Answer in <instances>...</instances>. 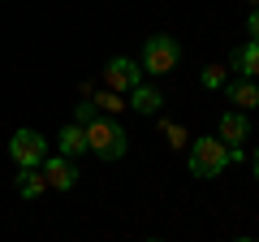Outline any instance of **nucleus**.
<instances>
[{
  "mask_svg": "<svg viewBox=\"0 0 259 242\" xmlns=\"http://www.w3.org/2000/svg\"><path fill=\"white\" fill-rule=\"evenodd\" d=\"M82 134H87V151H91V156H100V160H121V156H125V147H130V134L121 130L112 117L87 121Z\"/></svg>",
  "mask_w": 259,
  "mask_h": 242,
  "instance_id": "obj_1",
  "label": "nucleus"
},
{
  "mask_svg": "<svg viewBox=\"0 0 259 242\" xmlns=\"http://www.w3.org/2000/svg\"><path fill=\"white\" fill-rule=\"evenodd\" d=\"M186 169H190L194 177H221L225 169H229V147H225L216 134H203V139L190 143V156H186Z\"/></svg>",
  "mask_w": 259,
  "mask_h": 242,
  "instance_id": "obj_2",
  "label": "nucleus"
},
{
  "mask_svg": "<svg viewBox=\"0 0 259 242\" xmlns=\"http://www.w3.org/2000/svg\"><path fill=\"white\" fill-rule=\"evenodd\" d=\"M182 65V44H177L173 35H147V44H143V56H139V69L143 74H173V69Z\"/></svg>",
  "mask_w": 259,
  "mask_h": 242,
  "instance_id": "obj_3",
  "label": "nucleus"
},
{
  "mask_svg": "<svg viewBox=\"0 0 259 242\" xmlns=\"http://www.w3.org/2000/svg\"><path fill=\"white\" fill-rule=\"evenodd\" d=\"M9 160L18 169H44V160H48V139L39 130H13V139H9Z\"/></svg>",
  "mask_w": 259,
  "mask_h": 242,
  "instance_id": "obj_4",
  "label": "nucleus"
},
{
  "mask_svg": "<svg viewBox=\"0 0 259 242\" xmlns=\"http://www.w3.org/2000/svg\"><path fill=\"white\" fill-rule=\"evenodd\" d=\"M134 87H143L139 61H130V56H112L108 65H104V91L125 95V91H134Z\"/></svg>",
  "mask_w": 259,
  "mask_h": 242,
  "instance_id": "obj_5",
  "label": "nucleus"
},
{
  "mask_svg": "<svg viewBox=\"0 0 259 242\" xmlns=\"http://www.w3.org/2000/svg\"><path fill=\"white\" fill-rule=\"evenodd\" d=\"M44 182L48 190H74L78 186V165L65 156H48L44 160Z\"/></svg>",
  "mask_w": 259,
  "mask_h": 242,
  "instance_id": "obj_6",
  "label": "nucleus"
},
{
  "mask_svg": "<svg viewBox=\"0 0 259 242\" xmlns=\"http://www.w3.org/2000/svg\"><path fill=\"white\" fill-rule=\"evenodd\" d=\"M216 139H221L225 147H242V143L250 139V117H246V112H238V108L225 112V117H221V134H216Z\"/></svg>",
  "mask_w": 259,
  "mask_h": 242,
  "instance_id": "obj_7",
  "label": "nucleus"
},
{
  "mask_svg": "<svg viewBox=\"0 0 259 242\" xmlns=\"http://www.w3.org/2000/svg\"><path fill=\"white\" fill-rule=\"evenodd\" d=\"M225 95H229V104L238 112L259 108V83H250V78H233V83H225Z\"/></svg>",
  "mask_w": 259,
  "mask_h": 242,
  "instance_id": "obj_8",
  "label": "nucleus"
},
{
  "mask_svg": "<svg viewBox=\"0 0 259 242\" xmlns=\"http://www.w3.org/2000/svg\"><path fill=\"white\" fill-rule=\"evenodd\" d=\"M229 69H238V78H250V83L259 78V44L255 39L229 52Z\"/></svg>",
  "mask_w": 259,
  "mask_h": 242,
  "instance_id": "obj_9",
  "label": "nucleus"
},
{
  "mask_svg": "<svg viewBox=\"0 0 259 242\" xmlns=\"http://www.w3.org/2000/svg\"><path fill=\"white\" fill-rule=\"evenodd\" d=\"M125 108L143 112V117H156V112L164 108V95H160L156 87H147V83H143V87H134V91H130V104H125Z\"/></svg>",
  "mask_w": 259,
  "mask_h": 242,
  "instance_id": "obj_10",
  "label": "nucleus"
},
{
  "mask_svg": "<svg viewBox=\"0 0 259 242\" xmlns=\"http://www.w3.org/2000/svg\"><path fill=\"white\" fill-rule=\"evenodd\" d=\"M56 147H61L65 160H78V156L87 151V134H82V126H65V130L56 134Z\"/></svg>",
  "mask_w": 259,
  "mask_h": 242,
  "instance_id": "obj_11",
  "label": "nucleus"
},
{
  "mask_svg": "<svg viewBox=\"0 0 259 242\" xmlns=\"http://www.w3.org/2000/svg\"><path fill=\"white\" fill-rule=\"evenodd\" d=\"M44 190H48V182H44L39 169H22V173H18V195L22 199H39Z\"/></svg>",
  "mask_w": 259,
  "mask_h": 242,
  "instance_id": "obj_12",
  "label": "nucleus"
},
{
  "mask_svg": "<svg viewBox=\"0 0 259 242\" xmlns=\"http://www.w3.org/2000/svg\"><path fill=\"white\" fill-rule=\"evenodd\" d=\"M199 83H203L207 91H225V83H229V69H221V65H207L203 74H199Z\"/></svg>",
  "mask_w": 259,
  "mask_h": 242,
  "instance_id": "obj_13",
  "label": "nucleus"
},
{
  "mask_svg": "<svg viewBox=\"0 0 259 242\" xmlns=\"http://www.w3.org/2000/svg\"><path fill=\"white\" fill-rule=\"evenodd\" d=\"M91 104H95V108H104V112H121V108H125V100H121L117 91H100V95H91Z\"/></svg>",
  "mask_w": 259,
  "mask_h": 242,
  "instance_id": "obj_14",
  "label": "nucleus"
},
{
  "mask_svg": "<svg viewBox=\"0 0 259 242\" xmlns=\"http://www.w3.org/2000/svg\"><path fill=\"white\" fill-rule=\"evenodd\" d=\"M160 130H164V139H168V147H173V151H182L186 139H190V134H186L182 126H173V121H160Z\"/></svg>",
  "mask_w": 259,
  "mask_h": 242,
  "instance_id": "obj_15",
  "label": "nucleus"
},
{
  "mask_svg": "<svg viewBox=\"0 0 259 242\" xmlns=\"http://www.w3.org/2000/svg\"><path fill=\"white\" fill-rule=\"evenodd\" d=\"M246 30H250V39L259 44V9H250V18H246Z\"/></svg>",
  "mask_w": 259,
  "mask_h": 242,
  "instance_id": "obj_16",
  "label": "nucleus"
},
{
  "mask_svg": "<svg viewBox=\"0 0 259 242\" xmlns=\"http://www.w3.org/2000/svg\"><path fill=\"white\" fill-rule=\"evenodd\" d=\"M255 177H259V147H255Z\"/></svg>",
  "mask_w": 259,
  "mask_h": 242,
  "instance_id": "obj_17",
  "label": "nucleus"
},
{
  "mask_svg": "<svg viewBox=\"0 0 259 242\" xmlns=\"http://www.w3.org/2000/svg\"><path fill=\"white\" fill-rule=\"evenodd\" d=\"M147 242H164V238H147Z\"/></svg>",
  "mask_w": 259,
  "mask_h": 242,
  "instance_id": "obj_18",
  "label": "nucleus"
},
{
  "mask_svg": "<svg viewBox=\"0 0 259 242\" xmlns=\"http://www.w3.org/2000/svg\"><path fill=\"white\" fill-rule=\"evenodd\" d=\"M238 242H255V238H238Z\"/></svg>",
  "mask_w": 259,
  "mask_h": 242,
  "instance_id": "obj_19",
  "label": "nucleus"
},
{
  "mask_svg": "<svg viewBox=\"0 0 259 242\" xmlns=\"http://www.w3.org/2000/svg\"><path fill=\"white\" fill-rule=\"evenodd\" d=\"M250 5H255V9H259V0H250Z\"/></svg>",
  "mask_w": 259,
  "mask_h": 242,
  "instance_id": "obj_20",
  "label": "nucleus"
}]
</instances>
